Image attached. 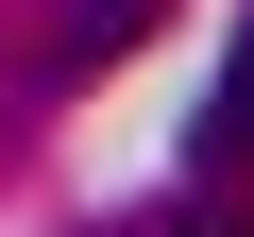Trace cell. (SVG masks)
<instances>
[{
  "instance_id": "cell-1",
  "label": "cell",
  "mask_w": 254,
  "mask_h": 237,
  "mask_svg": "<svg viewBox=\"0 0 254 237\" xmlns=\"http://www.w3.org/2000/svg\"><path fill=\"white\" fill-rule=\"evenodd\" d=\"M237 153H254V34H237V68L203 85V170H237Z\"/></svg>"
},
{
  "instance_id": "cell-2",
  "label": "cell",
  "mask_w": 254,
  "mask_h": 237,
  "mask_svg": "<svg viewBox=\"0 0 254 237\" xmlns=\"http://www.w3.org/2000/svg\"><path fill=\"white\" fill-rule=\"evenodd\" d=\"M136 17H153V0H85V17H68V68H102V51H136Z\"/></svg>"
}]
</instances>
